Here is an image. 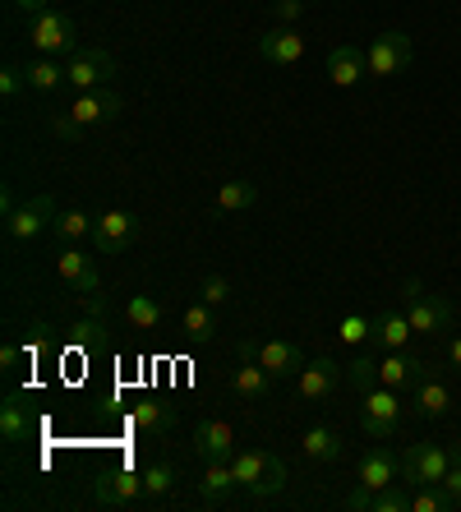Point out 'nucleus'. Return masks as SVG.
<instances>
[{"label": "nucleus", "instance_id": "nucleus-1", "mask_svg": "<svg viewBox=\"0 0 461 512\" xmlns=\"http://www.w3.org/2000/svg\"><path fill=\"white\" fill-rule=\"evenodd\" d=\"M240 489H249V499H272L286 489V462L272 448H240L231 457Z\"/></svg>", "mask_w": 461, "mask_h": 512}, {"label": "nucleus", "instance_id": "nucleus-2", "mask_svg": "<svg viewBox=\"0 0 461 512\" xmlns=\"http://www.w3.org/2000/svg\"><path fill=\"white\" fill-rule=\"evenodd\" d=\"M402 310H406V319H411L415 337H438V333H448V323H452V305H448V300L429 296L415 277L402 286Z\"/></svg>", "mask_w": 461, "mask_h": 512}, {"label": "nucleus", "instance_id": "nucleus-3", "mask_svg": "<svg viewBox=\"0 0 461 512\" xmlns=\"http://www.w3.org/2000/svg\"><path fill=\"white\" fill-rule=\"evenodd\" d=\"M240 360H254V365H263V370L272 374V379H296L300 370H305V356H300L296 342H277V337H245L240 342Z\"/></svg>", "mask_w": 461, "mask_h": 512}, {"label": "nucleus", "instance_id": "nucleus-4", "mask_svg": "<svg viewBox=\"0 0 461 512\" xmlns=\"http://www.w3.org/2000/svg\"><path fill=\"white\" fill-rule=\"evenodd\" d=\"M116 79V56L107 47H79L65 60V84L74 93H93V88H107Z\"/></svg>", "mask_w": 461, "mask_h": 512}, {"label": "nucleus", "instance_id": "nucleus-5", "mask_svg": "<svg viewBox=\"0 0 461 512\" xmlns=\"http://www.w3.org/2000/svg\"><path fill=\"white\" fill-rule=\"evenodd\" d=\"M402 425V393H392V388H369L360 393V429H365L369 439H392Z\"/></svg>", "mask_w": 461, "mask_h": 512}, {"label": "nucleus", "instance_id": "nucleus-6", "mask_svg": "<svg viewBox=\"0 0 461 512\" xmlns=\"http://www.w3.org/2000/svg\"><path fill=\"white\" fill-rule=\"evenodd\" d=\"M28 42H33V51L37 56H74V19L70 14H60V10H42V14H33V24H28Z\"/></svg>", "mask_w": 461, "mask_h": 512}, {"label": "nucleus", "instance_id": "nucleus-7", "mask_svg": "<svg viewBox=\"0 0 461 512\" xmlns=\"http://www.w3.org/2000/svg\"><path fill=\"white\" fill-rule=\"evenodd\" d=\"M56 227V199L51 194H33L24 208H14V217H5V236L14 245H33L37 236H47Z\"/></svg>", "mask_w": 461, "mask_h": 512}, {"label": "nucleus", "instance_id": "nucleus-8", "mask_svg": "<svg viewBox=\"0 0 461 512\" xmlns=\"http://www.w3.org/2000/svg\"><path fill=\"white\" fill-rule=\"evenodd\" d=\"M452 466V453L443 443H415L402 453V485L420 489V485H438V480L448 476Z\"/></svg>", "mask_w": 461, "mask_h": 512}, {"label": "nucleus", "instance_id": "nucleus-9", "mask_svg": "<svg viewBox=\"0 0 461 512\" xmlns=\"http://www.w3.org/2000/svg\"><path fill=\"white\" fill-rule=\"evenodd\" d=\"M93 499L102 503V508H139L148 494H143V471H134V466H116V471H102L93 485Z\"/></svg>", "mask_w": 461, "mask_h": 512}, {"label": "nucleus", "instance_id": "nucleus-10", "mask_svg": "<svg viewBox=\"0 0 461 512\" xmlns=\"http://www.w3.org/2000/svg\"><path fill=\"white\" fill-rule=\"evenodd\" d=\"M365 65H369V79H392L411 65V37L406 33H379L374 42L365 47Z\"/></svg>", "mask_w": 461, "mask_h": 512}, {"label": "nucleus", "instance_id": "nucleus-11", "mask_svg": "<svg viewBox=\"0 0 461 512\" xmlns=\"http://www.w3.org/2000/svg\"><path fill=\"white\" fill-rule=\"evenodd\" d=\"M139 236V217L130 208H107V213L93 217V245L97 254H125Z\"/></svg>", "mask_w": 461, "mask_h": 512}, {"label": "nucleus", "instance_id": "nucleus-12", "mask_svg": "<svg viewBox=\"0 0 461 512\" xmlns=\"http://www.w3.org/2000/svg\"><path fill=\"white\" fill-rule=\"evenodd\" d=\"M342 379H346V365H337V360L328 356L305 360V370L296 374V402H323Z\"/></svg>", "mask_w": 461, "mask_h": 512}, {"label": "nucleus", "instance_id": "nucleus-13", "mask_svg": "<svg viewBox=\"0 0 461 512\" xmlns=\"http://www.w3.org/2000/svg\"><path fill=\"white\" fill-rule=\"evenodd\" d=\"M194 453H199L203 462H231V457L240 453L231 420H217V416L199 420V425H194Z\"/></svg>", "mask_w": 461, "mask_h": 512}, {"label": "nucleus", "instance_id": "nucleus-14", "mask_svg": "<svg viewBox=\"0 0 461 512\" xmlns=\"http://www.w3.org/2000/svg\"><path fill=\"white\" fill-rule=\"evenodd\" d=\"M429 379V365L420 356H406V351H388L379 360V383L392 393H415L420 383Z\"/></svg>", "mask_w": 461, "mask_h": 512}, {"label": "nucleus", "instance_id": "nucleus-15", "mask_svg": "<svg viewBox=\"0 0 461 512\" xmlns=\"http://www.w3.org/2000/svg\"><path fill=\"white\" fill-rule=\"evenodd\" d=\"M120 111H125V102H120L111 88H93V93H79V97H74L70 116L79 120L83 130H93V125H111Z\"/></svg>", "mask_w": 461, "mask_h": 512}, {"label": "nucleus", "instance_id": "nucleus-16", "mask_svg": "<svg viewBox=\"0 0 461 512\" xmlns=\"http://www.w3.org/2000/svg\"><path fill=\"white\" fill-rule=\"evenodd\" d=\"M259 56L268 60V65H282L286 70V65H296V60L305 56V37H300L291 24H277L259 37Z\"/></svg>", "mask_w": 461, "mask_h": 512}, {"label": "nucleus", "instance_id": "nucleus-17", "mask_svg": "<svg viewBox=\"0 0 461 512\" xmlns=\"http://www.w3.org/2000/svg\"><path fill=\"white\" fill-rule=\"evenodd\" d=\"M332 88H355L360 79H369V65H365V51L360 47H332L328 51V65H323Z\"/></svg>", "mask_w": 461, "mask_h": 512}, {"label": "nucleus", "instance_id": "nucleus-18", "mask_svg": "<svg viewBox=\"0 0 461 512\" xmlns=\"http://www.w3.org/2000/svg\"><path fill=\"white\" fill-rule=\"evenodd\" d=\"M56 273L65 277L74 291H83V296H97V291H102V273H97V263L83 250H60Z\"/></svg>", "mask_w": 461, "mask_h": 512}, {"label": "nucleus", "instance_id": "nucleus-19", "mask_svg": "<svg viewBox=\"0 0 461 512\" xmlns=\"http://www.w3.org/2000/svg\"><path fill=\"white\" fill-rule=\"evenodd\" d=\"M411 337H415V328H411V319H406L402 305H397V310L374 314V333H369V342L379 346V351H406Z\"/></svg>", "mask_w": 461, "mask_h": 512}, {"label": "nucleus", "instance_id": "nucleus-20", "mask_svg": "<svg viewBox=\"0 0 461 512\" xmlns=\"http://www.w3.org/2000/svg\"><path fill=\"white\" fill-rule=\"evenodd\" d=\"M28 434H33V411H28V402L19 393H10L5 402H0V439L24 443Z\"/></svg>", "mask_w": 461, "mask_h": 512}, {"label": "nucleus", "instance_id": "nucleus-21", "mask_svg": "<svg viewBox=\"0 0 461 512\" xmlns=\"http://www.w3.org/2000/svg\"><path fill=\"white\" fill-rule=\"evenodd\" d=\"M392 480H397V457H392L388 448H369L365 462H360V489L379 494V489H388Z\"/></svg>", "mask_w": 461, "mask_h": 512}, {"label": "nucleus", "instance_id": "nucleus-22", "mask_svg": "<svg viewBox=\"0 0 461 512\" xmlns=\"http://www.w3.org/2000/svg\"><path fill=\"white\" fill-rule=\"evenodd\" d=\"M231 388H236V397H245V402H263V397H272L277 379H272L263 365H254V360H240V370L231 374Z\"/></svg>", "mask_w": 461, "mask_h": 512}, {"label": "nucleus", "instance_id": "nucleus-23", "mask_svg": "<svg viewBox=\"0 0 461 512\" xmlns=\"http://www.w3.org/2000/svg\"><path fill=\"white\" fill-rule=\"evenodd\" d=\"M236 489H240L236 466H231V462H203V480H199L203 499H208V503H226Z\"/></svg>", "mask_w": 461, "mask_h": 512}, {"label": "nucleus", "instance_id": "nucleus-24", "mask_svg": "<svg viewBox=\"0 0 461 512\" xmlns=\"http://www.w3.org/2000/svg\"><path fill=\"white\" fill-rule=\"evenodd\" d=\"M411 406H415V416H425V420L448 416V411H452L448 383H443V379H425V383H420V388L411 393Z\"/></svg>", "mask_w": 461, "mask_h": 512}, {"label": "nucleus", "instance_id": "nucleus-25", "mask_svg": "<svg viewBox=\"0 0 461 512\" xmlns=\"http://www.w3.org/2000/svg\"><path fill=\"white\" fill-rule=\"evenodd\" d=\"M300 453H305L309 462H337V457H342V434L328 425H309L305 439H300Z\"/></svg>", "mask_w": 461, "mask_h": 512}, {"label": "nucleus", "instance_id": "nucleus-26", "mask_svg": "<svg viewBox=\"0 0 461 512\" xmlns=\"http://www.w3.org/2000/svg\"><path fill=\"white\" fill-rule=\"evenodd\" d=\"M180 333H185V342H194V346H208V342H213V333H217L213 305H208V300H194L190 310L180 314Z\"/></svg>", "mask_w": 461, "mask_h": 512}, {"label": "nucleus", "instance_id": "nucleus-27", "mask_svg": "<svg viewBox=\"0 0 461 512\" xmlns=\"http://www.w3.org/2000/svg\"><path fill=\"white\" fill-rule=\"evenodd\" d=\"M254 203H259V185H249V180H226V185H217V194H213L217 213H245Z\"/></svg>", "mask_w": 461, "mask_h": 512}, {"label": "nucleus", "instance_id": "nucleus-28", "mask_svg": "<svg viewBox=\"0 0 461 512\" xmlns=\"http://www.w3.org/2000/svg\"><path fill=\"white\" fill-rule=\"evenodd\" d=\"M28 93H56L60 84H65V65H60L56 56H42L28 65Z\"/></svg>", "mask_w": 461, "mask_h": 512}, {"label": "nucleus", "instance_id": "nucleus-29", "mask_svg": "<svg viewBox=\"0 0 461 512\" xmlns=\"http://www.w3.org/2000/svg\"><path fill=\"white\" fill-rule=\"evenodd\" d=\"M51 236H56L60 245H74V240L93 236V217L83 213V208H65V213H56V227H51Z\"/></svg>", "mask_w": 461, "mask_h": 512}, {"label": "nucleus", "instance_id": "nucleus-30", "mask_svg": "<svg viewBox=\"0 0 461 512\" xmlns=\"http://www.w3.org/2000/svg\"><path fill=\"white\" fill-rule=\"evenodd\" d=\"M171 489H176V466L166 462V457L143 466V494H148V499H166Z\"/></svg>", "mask_w": 461, "mask_h": 512}, {"label": "nucleus", "instance_id": "nucleus-31", "mask_svg": "<svg viewBox=\"0 0 461 512\" xmlns=\"http://www.w3.org/2000/svg\"><path fill=\"white\" fill-rule=\"evenodd\" d=\"M125 319H130L139 333H153L157 323H162V300H157V296H130Z\"/></svg>", "mask_w": 461, "mask_h": 512}, {"label": "nucleus", "instance_id": "nucleus-32", "mask_svg": "<svg viewBox=\"0 0 461 512\" xmlns=\"http://www.w3.org/2000/svg\"><path fill=\"white\" fill-rule=\"evenodd\" d=\"M346 383H351L355 393H369V388H379V360L360 351V356L346 365Z\"/></svg>", "mask_w": 461, "mask_h": 512}, {"label": "nucleus", "instance_id": "nucleus-33", "mask_svg": "<svg viewBox=\"0 0 461 512\" xmlns=\"http://www.w3.org/2000/svg\"><path fill=\"white\" fill-rule=\"evenodd\" d=\"M448 508H452V499L443 485H420L411 494V512H448Z\"/></svg>", "mask_w": 461, "mask_h": 512}, {"label": "nucleus", "instance_id": "nucleus-34", "mask_svg": "<svg viewBox=\"0 0 461 512\" xmlns=\"http://www.w3.org/2000/svg\"><path fill=\"white\" fill-rule=\"evenodd\" d=\"M369 333H374V319H365V314H346L337 323V342H346V346H365Z\"/></svg>", "mask_w": 461, "mask_h": 512}, {"label": "nucleus", "instance_id": "nucleus-35", "mask_svg": "<svg viewBox=\"0 0 461 512\" xmlns=\"http://www.w3.org/2000/svg\"><path fill=\"white\" fill-rule=\"evenodd\" d=\"M369 508H374V512H411V494L392 480L388 489H379V494H374V503H369Z\"/></svg>", "mask_w": 461, "mask_h": 512}, {"label": "nucleus", "instance_id": "nucleus-36", "mask_svg": "<svg viewBox=\"0 0 461 512\" xmlns=\"http://www.w3.org/2000/svg\"><path fill=\"white\" fill-rule=\"evenodd\" d=\"M199 300H208L213 310H217V305H226V300H231V282H226L222 273H208L199 282Z\"/></svg>", "mask_w": 461, "mask_h": 512}, {"label": "nucleus", "instance_id": "nucleus-37", "mask_svg": "<svg viewBox=\"0 0 461 512\" xmlns=\"http://www.w3.org/2000/svg\"><path fill=\"white\" fill-rule=\"evenodd\" d=\"M134 425L162 434V429H166V406L162 402H139V406H134Z\"/></svg>", "mask_w": 461, "mask_h": 512}, {"label": "nucleus", "instance_id": "nucleus-38", "mask_svg": "<svg viewBox=\"0 0 461 512\" xmlns=\"http://www.w3.org/2000/svg\"><path fill=\"white\" fill-rule=\"evenodd\" d=\"M448 453H452V466H448V476L438 480V485L448 489L452 508H461V443H448Z\"/></svg>", "mask_w": 461, "mask_h": 512}, {"label": "nucleus", "instance_id": "nucleus-39", "mask_svg": "<svg viewBox=\"0 0 461 512\" xmlns=\"http://www.w3.org/2000/svg\"><path fill=\"white\" fill-rule=\"evenodd\" d=\"M24 88H28V74L19 70V65H5V70H0V97H5V102H14Z\"/></svg>", "mask_w": 461, "mask_h": 512}, {"label": "nucleus", "instance_id": "nucleus-40", "mask_svg": "<svg viewBox=\"0 0 461 512\" xmlns=\"http://www.w3.org/2000/svg\"><path fill=\"white\" fill-rule=\"evenodd\" d=\"M51 130H56L65 143H83V134H88V130L79 125V120L70 116V111H65V116H51Z\"/></svg>", "mask_w": 461, "mask_h": 512}, {"label": "nucleus", "instance_id": "nucleus-41", "mask_svg": "<svg viewBox=\"0 0 461 512\" xmlns=\"http://www.w3.org/2000/svg\"><path fill=\"white\" fill-rule=\"evenodd\" d=\"M309 0H272V14H277V24H291L296 28V19L305 14Z\"/></svg>", "mask_w": 461, "mask_h": 512}, {"label": "nucleus", "instance_id": "nucleus-42", "mask_svg": "<svg viewBox=\"0 0 461 512\" xmlns=\"http://www.w3.org/2000/svg\"><path fill=\"white\" fill-rule=\"evenodd\" d=\"M102 333H107V323L97 319V314H93V319H83V323H74V342H79V346H93Z\"/></svg>", "mask_w": 461, "mask_h": 512}, {"label": "nucleus", "instance_id": "nucleus-43", "mask_svg": "<svg viewBox=\"0 0 461 512\" xmlns=\"http://www.w3.org/2000/svg\"><path fill=\"white\" fill-rule=\"evenodd\" d=\"M19 360H24V346H14V342L0 346V370H5V374L19 370Z\"/></svg>", "mask_w": 461, "mask_h": 512}, {"label": "nucleus", "instance_id": "nucleus-44", "mask_svg": "<svg viewBox=\"0 0 461 512\" xmlns=\"http://www.w3.org/2000/svg\"><path fill=\"white\" fill-rule=\"evenodd\" d=\"M14 208H19V203H14V190L5 185V190H0V217H14Z\"/></svg>", "mask_w": 461, "mask_h": 512}, {"label": "nucleus", "instance_id": "nucleus-45", "mask_svg": "<svg viewBox=\"0 0 461 512\" xmlns=\"http://www.w3.org/2000/svg\"><path fill=\"white\" fill-rule=\"evenodd\" d=\"M448 360H452V370H461V337L448 342Z\"/></svg>", "mask_w": 461, "mask_h": 512}, {"label": "nucleus", "instance_id": "nucleus-46", "mask_svg": "<svg viewBox=\"0 0 461 512\" xmlns=\"http://www.w3.org/2000/svg\"><path fill=\"white\" fill-rule=\"evenodd\" d=\"M14 5H19V10H28V14H42V10H47V0H14Z\"/></svg>", "mask_w": 461, "mask_h": 512}]
</instances>
